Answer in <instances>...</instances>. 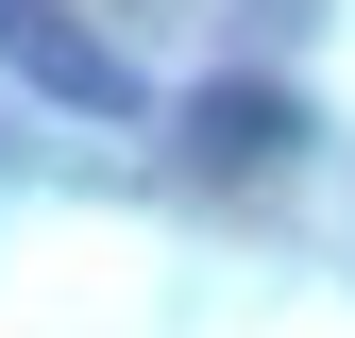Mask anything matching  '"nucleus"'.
Listing matches in <instances>:
<instances>
[{
	"instance_id": "f03ea898",
	"label": "nucleus",
	"mask_w": 355,
	"mask_h": 338,
	"mask_svg": "<svg viewBox=\"0 0 355 338\" xmlns=\"http://www.w3.org/2000/svg\"><path fill=\"white\" fill-rule=\"evenodd\" d=\"M169 136H187V169H288L304 152V102H288V84H187Z\"/></svg>"
},
{
	"instance_id": "f257e3e1",
	"label": "nucleus",
	"mask_w": 355,
	"mask_h": 338,
	"mask_svg": "<svg viewBox=\"0 0 355 338\" xmlns=\"http://www.w3.org/2000/svg\"><path fill=\"white\" fill-rule=\"evenodd\" d=\"M0 68H17L34 102H68V118H136V68H119V34H85L68 0H0Z\"/></svg>"
}]
</instances>
